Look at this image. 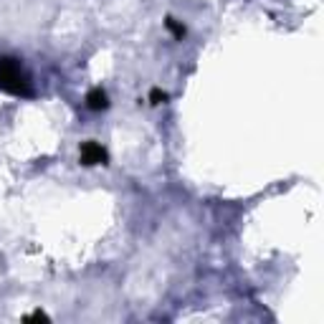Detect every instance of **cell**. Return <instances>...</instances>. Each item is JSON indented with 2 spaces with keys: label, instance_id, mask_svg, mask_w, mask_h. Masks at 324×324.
Instances as JSON below:
<instances>
[{
  "label": "cell",
  "instance_id": "6da1fadb",
  "mask_svg": "<svg viewBox=\"0 0 324 324\" xmlns=\"http://www.w3.org/2000/svg\"><path fill=\"white\" fill-rule=\"evenodd\" d=\"M0 92L13 94V96H33V79L26 71L20 59L13 56H0Z\"/></svg>",
  "mask_w": 324,
  "mask_h": 324
},
{
  "label": "cell",
  "instance_id": "7a4b0ae2",
  "mask_svg": "<svg viewBox=\"0 0 324 324\" xmlns=\"http://www.w3.org/2000/svg\"><path fill=\"white\" fill-rule=\"evenodd\" d=\"M79 154H81V162H84V165H89V167H92V165H107V160H109L107 150H104L99 142H94V139L81 142Z\"/></svg>",
  "mask_w": 324,
  "mask_h": 324
},
{
  "label": "cell",
  "instance_id": "3957f363",
  "mask_svg": "<svg viewBox=\"0 0 324 324\" xmlns=\"http://www.w3.org/2000/svg\"><path fill=\"white\" fill-rule=\"evenodd\" d=\"M86 107L92 109V111H104V109L109 107V94L104 92L102 86L92 89V92L86 94Z\"/></svg>",
  "mask_w": 324,
  "mask_h": 324
},
{
  "label": "cell",
  "instance_id": "277c9868",
  "mask_svg": "<svg viewBox=\"0 0 324 324\" xmlns=\"http://www.w3.org/2000/svg\"><path fill=\"white\" fill-rule=\"evenodd\" d=\"M165 26H167V31H170L177 41H183V36H185V26H183V23H177L175 18H167V20H165Z\"/></svg>",
  "mask_w": 324,
  "mask_h": 324
},
{
  "label": "cell",
  "instance_id": "5b68a950",
  "mask_svg": "<svg viewBox=\"0 0 324 324\" xmlns=\"http://www.w3.org/2000/svg\"><path fill=\"white\" fill-rule=\"evenodd\" d=\"M150 102L152 104H165L167 102V94L162 92V89H152V92H150Z\"/></svg>",
  "mask_w": 324,
  "mask_h": 324
},
{
  "label": "cell",
  "instance_id": "8992f818",
  "mask_svg": "<svg viewBox=\"0 0 324 324\" xmlns=\"http://www.w3.org/2000/svg\"><path fill=\"white\" fill-rule=\"evenodd\" d=\"M26 319H28V322H33V319H36V322H38V319H43V322H46L48 317H46V314H43V311H33V314H28Z\"/></svg>",
  "mask_w": 324,
  "mask_h": 324
}]
</instances>
